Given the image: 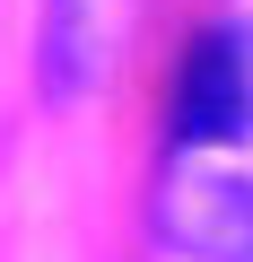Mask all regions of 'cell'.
<instances>
[{"mask_svg": "<svg viewBox=\"0 0 253 262\" xmlns=\"http://www.w3.org/2000/svg\"><path fill=\"white\" fill-rule=\"evenodd\" d=\"M253 122V88H244V44L236 35H201L175 88V131L183 140H227Z\"/></svg>", "mask_w": 253, "mask_h": 262, "instance_id": "7a4b0ae2", "label": "cell"}, {"mask_svg": "<svg viewBox=\"0 0 253 262\" xmlns=\"http://www.w3.org/2000/svg\"><path fill=\"white\" fill-rule=\"evenodd\" d=\"M166 236L201 262H253V184L227 166H183L157 201Z\"/></svg>", "mask_w": 253, "mask_h": 262, "instance_id": "6da1fadb", "label": "cell"}, {"mask_svg": "<svg viewBox=\"0 0 253 262\" xmlns=\"http://www.w3.org/2000/svg\"><path fill=\"white\" fill-rule=\"evenodd\" d=\"M236 44H244V88H253V27H244V35H236Z\"/></svg>", "mask_w": 253, "mask_h": 262, "instance_id": "3957f363", "label": "cell"}]
</instances>
